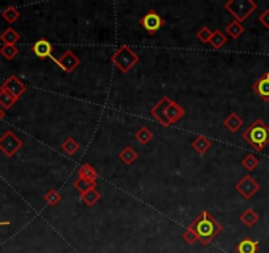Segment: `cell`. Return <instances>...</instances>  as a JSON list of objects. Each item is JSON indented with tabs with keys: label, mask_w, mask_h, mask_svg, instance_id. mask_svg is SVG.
Wrapping results in <instances>:
<instances>
[{
	"label": "cell",
	"mask_w": 269,
	"mask_h": 253,
	"mask_svg": "<svg viewBox=\"0 0 269 253\" xmlns=\"http://www.w3.org/2000/svg\"><path fill=\"white\" fill-rule=\"evenodd\" d=\"M190 225L198 235L200 243L205 246L209 245L223 231V225L220 224L209 211L201 212L200 215L190 223Z\"/></svg>",
	"instance_id": "obj_1"
},
{
	"label": "cell",
	"mask_w": 269,
	"mask_h": 253,
	"mask_svg": "<svg viewBox=\"0 0 269 253\" xmlns=\"http://www.w3.org/2000/svg\"><path fill=\"white\" fill-rule=\"evenodd\" d=\"M241 136L257 153L262 152L269 145V127L261 119H256Z\"/></svg>",
	"instance_id": "obj_2"
},
{
	"label": "cell",
	"mask_w": 269,
	"mask_h": 253,
	"mask_svg": "<svg viewBox=\"0 0 269 253\" xmlns=\"http://www.w3.org/2000/svg\"><path fill=\"white\" fill-rule=\"evenodd\" d=\"M111 63L116 66L123 74L130 73L131 70L140 62V57L137 53H135L133 49L128 45H120L116 49V52L110 57Z\"/></svg>",
	"instance_id": "obj_3"
},
{
	"label": "cell",
	"mask_w": 269,
	"mask_h": 253,
	"mask_svg": "<svg viewBox=\"0 0 269 253\" xmlns=\"http://www.w3.org/2000/svg\"><path fill=\"white\" fill-rule=\"evenodd\" d=\"M224 8L235 20L243 23L257 10V3L253 0H228L224 3Z\"/></svg>",
	"instance_id": "obj_4"
},
{
	"label": "cell",
	"mask_w": 269,
	"mask_h": 253,
	"mask_svg": "<svg viewBox=\"0 0 269 253\" xmlns=\"http://www.w3.org/2000/svg\"><path fill=\"white\" fill-rule=\"evenodd\" d=\"M23 148V141L12 131H6L0 136V152L8 158L14 157Z\"/></svg>",
	"instance_id": "obj_5"
},
{
	"label": "cell",
	"mask_w": 269,
	"mask_h": 253,
	"mask_svg": "<svg viewBox=\"0 0 269 253\" xmlns=\"http://www.w3.org/2000/svg\"><path fill=\"white\" fill-rule=\"evenodd\" d=\"M139 24L140 27L145 29L149 35H154V33H157V32L164 27L165 20L156 11L149 10L147 14L144 15L143 18L140 19Z\"/></svg>",
	"instance_id": "obj_6"
},
{
	"label": "cell",
	"mask_w": 269,
	"mask_h": 253,
	"mask_svg": "<svg viewBox=\"0 0 269 253\" xmlns=\"http://www.w3.org/2000/svg\"><path fill=\"white\" fill-rule=\"evenodd\" d=\"M235 190L238 191L244 199L248 201L253 195L257 194V191L260 190V184L252 176L247 174L239 181L238 184L235 185Z\"/></svg>",
	"instance_id": "obj_7"
},
{
	"label": "cell",
	"mask_w": 269,
	"mask_h": 253,
	"mask_svg": "<svg viewBox=\"0 0 269 253\" xmlns=\"http://www.w3.org/2000/svg\"><path fill=\"white\" fill-rule=\"evenodd\" d=\"M53 61L57 63V66H58L61 70H63L65 73L69 74L73 73L74 70L80 65L79 57L74 52H71V50H66L60 58H53Z\"/></svg>",
	"instance_id": "obj_8"
},
{
	"label": "cell",
	"mask_w": 269,
	"mask_h": 253,
	"mask_svg": "<svg viewBox=\"0 0 269 253\" xmlns=\"http://www.w3.org/2000/svg\"><path fill=\"white\" fill-rule=\"evenodd\" d=\"M184 115H185V110H184L181 104L174 101L169 102V104L164 110V119L165 123H166V127L177 124L184 118Z\"/></svg>",
	"instance_id": "obj_9"
},
{
	"label": "cell",
	"mask_w": 269,
	"mask_h": 253,
	"mask_svg": "<svg viewBox=\"0 0 269 253\" xmlns=\"http://www.w3.org/2000/svg\"><path fill=\"white\" fill-rule=\"evenodd\" d=\"M0 90L7 91V93H10L12 97H15L19 101L21 95L27 91V86L16 75H11L10 78L4 80L3 85H0Z\"/></svg>",
	"instance_id": "obj_10"
},
{
	"label": "cell",
	"mask_w": 269,
	"mask_h": 253,
	"mask_svg": "<svg viewBox=\"0 0 269 253\" xmlns=\"http://www.w3.org/2000/svg\"><path fill=\"white\" fill-rule=\"evenodd\" d=\"M32 52L35 53L36 57H39L40 59L50 58L53 59V52H54V46L50 44L46 38H40L33 44L32 46Z\"/></svg>",
	"instance_id": "obj_11"
},
{
	"label": "cell",
	"mask_w": 269,
	"mask_h": 253,
	"mask_svg": "<svg viewBox=\"0 0 269 253\" xmlns=\"http://www.w3.org/2000/svg\"><path fill=\"white\" fill-rule=\"evenodd\" d=\"M170 101L171 99L168 97V95H164V97L161 98L160 101L157 102V103L154 104L153 107L150 108V111H149L150 116H152L156 122L160 123L161 125H164V127H166V123H165V119H164V110Z\"/></svg>",
	"instance_id": "obj_12"
},
{
	"label": "cell",
	"mask_w": 269,
	"mask_h": 253,
	"mask_svg": "<svg viewBox=\"0 0 269 253\" xmlns=\"http://www.w3.org/2000/svg\"><path fill=\"white\" fill-rule=\"evenodd\" d=\"M252 89H253L256 94L261 98L262 101L269 102V73L262 74L261 78H259L253 83Z\"/></svg>",
	"instance_id": "obj_13"
},
{
	"label": "cell",
	"mask_w": 269,
	"mask_h": 253,
	"mask_svg": "<svg viewBox=\"0 0 269 253\" xmlns=\"http://www.w3.org/2000/svg\"><path fill=\"white\" fill-rule=\"evenodd\" d=\"M78 178L90 182V184H97L99 178L98 172L95 170L94 166H91L90 163H83L82 166L78 169Z\"/></svg>",
	"instance_id": "obj_14"
},
{
	"label": "cell",
	"mask_w": 269,
	"mask_h": 253,
	"mask_svg": "<svg viewBox=\"0 0 269 253\" xmlns=\"http://www.w3.org/2000/svg\"><path fill=\"white\" fill-rule=\"evenodd\" d=\"M223 125L226 127V129H227L228 132L236 133V132L244 125V120H243L236 112H231L227 118L223 120Z\"/></svg>",
	"instance_id": "obj_15"
},
{
	"label": "cell",
	"mask_w": 269,
	"mask_h": 253,
	"mask_svg": "<svg viewBox=\"0 0 269 253\" xmlns=\"http://www.w3.org/2000/svg\"><path fill=\"white\" fill-rule=\"evenodd\" d=\"M211 146H213V142L210 141L206 136H203V135H198L196 139L192 141V148L196 150L200 156H203V154H205V153H206L207 150L211 148Z\"/></svg>",
	"instance_id": "obj_16"
},
{
	"label": "cell",
	"mask_w": 269,
	"mask_h": 253,
	"mask_svg": "<svg viewBox=\"0 0 269 253\" xmlns=\"http://www.w3.org/2000/svg\"><path fill=\"white\" fill-rule=\"evenodd\" d=\"M238 253H257L259 252V243L251 237H244L240 243L236 245Z\"/></svg>",
	"instance_id": "obj_17"
},
{
	"label": "cell",
	"mask_w": 269,
	"mask_h": 253,
	"mask_svg": "<svg viewBox=\"0 0 269 253\" xmlns=\"http://www.w3.org/2000/svg\"><path fill=\"white\" fill-rule=\"evenodd\" d=\"M20 40V33L12 27H8L4 32L0 33V41L4 42V45H16Z\"/></svg>",
	"instance_id": "obj_18"
},
{
	"label": "cell",
	"mask_w": 269,
	"mask_h": 253,
	"mask_svg": "<svg viewBox=\"0 0 269 253\" xmlns=\"http://www.w3.org/2000/svg\"><path fill=\"white\" fill-rule=\"evenodd\" d=\"M240 220L243 222V224H244L245 227L252 228V227H255V225L257 224V222L260 220V215L253 208H247L240 215Z\"/></svg>",
	"instance_id": "obj_19"
},
{
	"label": "cell",
	"mask_w": 269,
	"mask_h": 253,
	"mask_svg": "<svg viewBox=\"0 0 269 253\" xmlns=\"http://www.w3.org/2000/svg\"><path fill=\"white\" fill-rule=\"evenodd\" d=\"M119 158H120V161L124 163V165L131 166V165H132V163L135 162L137 158H139V154H137V152L133 149L132 146L128 145L119 153Z\"/></svg>",
	"instance_id": "obj_20"
},
{
	"label": "cell",
	"mask_w": 269,
	"mask_h": 253,
	"mask_svg": "<svg viewBox=\"0 0 269 253\" xmlns=\"http://www.w3.org/2000/svg\"><path fill=\"white\" fill-rule=\"evenodd\" d=\"M80 198H82V201H83L86 205L93 207V206L97 205V202L101 201L102 195H101V193L97 190V188H91V189H88L87 191L82 193V194H80Z\"/></svg>",
	"instance_id": "obj_21"
},
{
	"label": "cell",
	"mask_w": 269,
	"mask_h": 253,
	"mask_svg": "<svg viewBox=\"0 0 269 253\" xmlns=\"http://www.w3.org/2000/svg\"><path fill=\"white\" fill-rule=\"evenodd\" d=\"M209 44L213 46L214 49L219 50V49H222L224 45H226V44H227V36L224 35L223 32H220L219 29L213 31V35H211V38H210Z\"/></svg>",
	"instance_id": "obj_22"
},
{
	"label": "cell",
	"mask_w": 269,
	"mask_h": 253,
	"mask_svg": "<svg viewBox=\"0 0 269 253\" xmlns=\"http://www.w3.org/2000/svg\"><path fill=\"white\" fill-rule=\"evenodd\" d=\"M61 149L63 150L65 154L71 157L74 156V154H77V152L79 150V142L74 139V137H67V139L61 144Z\"/></svg>",
	"instance_id": "obj_23"
},
{
	"label": "cell",
	"mask_w": 269,
	"mask_h": 253,
	"mask_svg": "<svg viewBox=\"0 0 269 253\" xmlns=\"http://www.w3.org/2000/svg\"><path fill=\"white\" fill-rule=\"evenodd\" d=\"M244 31L245 29H244V27H243V24L236 20L231 21L230 24L226 27V32H227V35L230 36L231 38H234V40H238L239 37H241V35L244 33Z\"/></svg>",
	"instance_id": "obj_24"
},
{
	"label": "cell",
	"mask_w": 269,
	"mask_h": 253,
	"mask_svg": "<svg viewBox=\"0 0 269 253\" xmlns=\"http://www.w3.org/2000/svg\"><path fill=\"white\" fill-rule=\"evenodd\" d=\"M135 137L141 145L145 146L153 140V132L150 131L149 128H147V127H141V128L135 132Z\"/></svg>",
	"instance_id": "obj_25"
},
{
	"label": "cell",
	"mask_w": 269,
	"mask_h": 253,
	"mask_svg": "<svg viewBox=\"0 0 269 253\" xmlns=\"http://www.w3.org/2000/svg\"><path fill=\"white\" fill-rule=\"evenodd\" d=\"M2 18L7 21L8 24H14L15 21H18L20 18V11L14 6H8L2 11Z\"/></svg>",
	"instance_id": "obj_26"
},
{
	"label": "cell",
	"mask_w": 269,
	"mask_h": 253,
	"mask_svg": "<svg viewBox=\"0 0 269 253\" xmlns=\"http://www.w3.org/2000/svg\"><path fill=\"white\" fill-rule=\"evenodd\" d=\"M16 102H18V99L15 97H12L10 93H7V91L4 90H0V107L3 108V110H6V111H7V110H11L12 106H14Z\"/></svg>",
	"instance_id": "obj_27"
},
{
	"label": "cell",
	"mask_w": 269,
	"mask_h": 253,
	"mask_svg": "<svg viewBox=\"0 0 269 253\" xmlns=\"http://www.w3.org/2000/svg\"><path fill=\"white\" fill-rule=\"evenodd\" d=\"M61 199H62V195H61L56 189H50V190H48V193L44 195V201H45L46 205L50 206V207H54V206L58 205Z\"/></svg>",
	"instance_id": "obj_28"
},
{
	"label": "cell",
	"mask_w": 269,
	"mask_h": 253,
	"mask_svg": "<svg viewBox=\"0 0 269 253\" xmlns=\"http://www.w3.org/2000/svg\"><path fill=\"white\" fill-rule=\"evenodd\" d=\"M259 163H260L259 158H257L255 154H252V153L247 154L244 158L241 159V165L244 166V169L248 170V172H253L256 167L259 166Z\"/></svg>",
	"instance_id": "obj_29"
},
{
	"label": "cell",
	"mask_w": 269,
	"mask_h": 253,
	"mask_svg": "<svg viewBox=\"0 0 269 253\" xmlns=\"http://www.w3.org/2000/svg\"><path fill=\"white\" fill-rule=\"evenodd\" d=\"M182 240L185 241L186 244H189V245H193V244H196L200 241V239H198V235H197V232L194 231V228H193L192 225L189 224V227L184 231V233H182Z\"/></svg>",
	"instance_id": "obj_30"
},
{
	"label": "cell",
	"mask_w": 269,
	"mask_h": 253,
	"mask_svg": "<svg viewBox=\"0 0 269 253\" xmlns=\"http://www.w3.org/2000/svg\"><path fill=\"white\" fill-rule=\"evenodd\" d=\"M0 54L7 61H11V59H14L15 57L18 56L19 49L16 45H3L0 48Z\"/></svg>",
	"instance_id": "obj_31"
},
{
	"label": "cell",
	"mask_w": 269,
	"mask_h": 253,
	"mask_svg": "<svg viewBox=\"0 0 269 253\" xmlns=\"http://www.w3.org/2000/svg\"><path fill=\"white\" fill-rule=\"evenodd\" d=\"M211 35H213V31H211L209 27H202V28L196 33V37L198 38L202 44H209Z\"/></svg>",
	"instance_id": "obj_32"
},
{
	"label": "cell",
	"mask_w": 269,
	"mask_h": 253,
	"mask_svg": "<svg viewBox=\"0 0 269 253\" xmlns=\"http://www.w3.org/2000/svg\"><path fill=\"white\" fill-rule=\"evenodd\" d=\"M73 185H74V188L77 189L80 194H82V193H84V191H87L88 189L97 188V184H90V182H86V181L80 180V178H78V180L74 181Z\"/></svg>",
	"instance_id": "obj_33"
},
{
	"label": "cell",
	"mask_w": 269,
	"mask_h": 253,
	"mask_svg": "<svg viewBox=\"0 0 269 253\" xmlns=\"http://www.w3.org/2000/svg\"><path fill=\"white\" fill-rule=\"evenodd\" d=\"M259 21L262 25H264V27H265L266 29H269V8L264 10L261 14H260Z\"/></svg>",
	"instance_id": "obj_34"
},
{
	"label": "cell",
	"mask_w": 269,
	"mask_h": 253,
	"mask_svg": "<svg viewBox=\"0 0 269 253\" xmlns=\"http://www.w3.org/2000/svg\"><path fill=\"white\" fill-rule=\"evenodd\" d=\"M4 116H6V112H4V110L2 107H0V122L3 120Z\"/></svg>",
	"instance_id": "obj_35"
},
{
	"label": "cell",
	"mask_w": 269,
	"mask_h": 253,
	"mask_svg": "<svg viewBox=\"0 0 269 253\" xmlns=\"http://www.w3.org/2000/svg\"><path fill=\"white\" fill-rule=\"evenodd\" d=\"M4 225H10V222H7V220H3V222H0V227H4Z\"/></svg>",
	"instance_id": "obj_36"
}]
</instances>
